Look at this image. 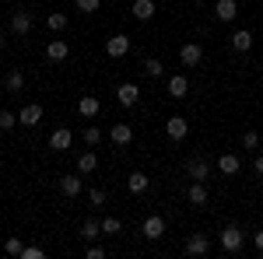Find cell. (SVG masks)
I'll return each mask as SVG.
<instances>
[{"instance_id": "cell-1", "label": "cell", "mask_w": 263, "mask_h": 259, "mask_svg": "<svg viewBox=\"0 0 263 259\" xmlns=\"http://www.w3.org/2000/svg\"><path fill=\"white\" fill-rule=\"evenodd\" d=\"M218 242H221V249L232 256V252H239L242 249V242H246V235H242V228H235V224H228L221 235H218Z\"/></svg>"}, {"instance_id": "cell-2", "label": "cell", "mask_w": 263, "mask_h": 259, "mask_svg": "<svg viewBox=\"0 0 263 259\" xmlns=\"http://www.w3.org/2000/svg\"><path fill=\"white\" fill-rule=\"evenodd\" d=\"M32 25H35L32 11H25V7L11 11V32H14V35H28V32H32Z\"/></svg>"}, {"instance_id": "cell-3", "label": "cell", "mask_w": 263, "mask_h": 259, "mask_svg": "<svg viewBox=\"0 0 263 259\" xmlns=\"http://www.w3.org/2000/svg\"><path fill=\"white\" fill-rule=\"evenodd\" d=\"M141 235H144L147 242H158V238L165 235V217H162V214H151V217H144Z\"/></svg>"}, {"instance_id": "cell-4", "label": "cell", "mask_w": 263, "mask_h": 259, "mask_svg": "<svg viewBox=\"0 0 263 259\" xmlns=\"http://www.w3.org/2000/svg\"><path fill=\"white\" fill-rule=\"evenodd\" d=\"M116 102H120L123 109H134V105L141 102V88H137L134 81H126V84H120V88H116Z\"/></svg>"}, {"instance_id": "cell-5", "label": "cell", "mask_w": 263, "mask_h": 259, "mask_svg": "<svg viewBox=\"0 0 263 259\" xmlns=\"http://www.w3.org/2000/svg\"><path fill=\"white\" fill-rule=\"evenodd\" d=\"M200 60H203L200 42H182V46H179V63H182V67H197Z\"/></svg>"}, {"instance_id": "cell-6", "label": "cell", "mask_w": 263, "mask_h": 259, "mask_svg": "<svg viewBox=\"0 0 263 259\" xmlns=\"http://www.w3.org/2000/svg\"><path fill=\"white\" fill-rule=\"evenodd\" d=\"M186 175H190L193 182H207V175H211L207 158H190V161H186Z\"/></svg>"}, {"instance_id": "cell-7", "label": "cell", "mask_w": 263, "mask_h": 259, "mask_svg": "<svg viewBox=\"0 0 263 259\" xmlns=\"http://www.w3.org/2000/svg\"><path fill=\"white\" fill-rule=\"evenodd\" d=\"M165 133H168V140H186L190 123L182 119V116H168V119H165Z\"/></svg>"}, {"instance_id": "cell-8", "label": "cell", "mask_w": 263, "mask_h": 259, "mask_svg": "<svg viewBox=\"0 0 263 259\" xmlns=\"http://www.w3.org/2000/svg\"><path fill=\"white\" fill-rule=\"evenodd\" d=\"M105 53L112 56V60H120L130 53V35H112V39H105Z\"/></svg>"}, {"instance_id": "cell-9", "label": "cell", "mask_w": 263, "mask_h": 259, "mask_svg": "<svg viewBox=\"0 0 263 259\" xmlns=\"http://www.w3.org/2000/svg\"><path fill=\"white\" fill-rule=\"evenodd\" d=\"M207 252H211V238H207V235L197 231V235L186 238V256H207Z\"/></svg>"}, {"instance_id": "cell-10", "label": "cell", "mask_w": 263, "mask_h": 259, "mask_svg": "<svg viewBox=\"0 0 263 259\" xmlns=\"http://www.w3.org/2000/svg\"><path fill=\"white\" fill-rule=\"evenodd\" d=\"M70 56V46H67V39H53L49 46H46V60L49 63H63Z\"/></svg>"}, {"instance_id": "cell-11", "label": "cell", "mask_w": 263, "mask_h": 259, "mask_svg": "<svg viewBox=\"0 0 263 259\" xmlns=\"http://www.w3.org/2000/svg\"><path fill=\"white\" fill-rule=\"evenodd\" d=\"M18 123H21V126H39V123H42V105H39V102H28V105L18 112Z\"/></svg>"}, {"instance_id": "cell-12", "label": "cell", "mask_w": 263, "mask_h": 259, "mask_svg": "<svg viewBox=\"0 0 263 259\" xmlns=\"http://www.w3.org/2000/svg\"><path fill=\"white\" fill-rule=\"evenodd\" d=\"M81 189H84V179H81V172H78V175H63V179H60V193H63L67 200L81 196Z\"/></svg>"}, {"instance_id": "cell-13", "label": "cell", "mask_w": 263, "mask_h": 259, "mask_svg": "<svg viewBox=\"0 0 263 259\" xmlns=\"http://www.w3.org/2000/svg\"><path fill=\"white\" fill-rule=\"evenodd\" d=\"M218 168H221V175H239L242 172V161H239V154H232V151H224L221 158H218Z\"/></svg>"}, {"instance_id": "cell-14", "label": "cell", "mask_w": 263, "mask_h": 259, "mask_svg": "<svg viewBox=\"0 0 263 259\" xmlns=\"http://www.w3.org/2000/svg\"><path fill=\"white\" fill-rule=\"evenodd\" d=\"M109 137H112V144H120V147H126V144H134V126H130V123H112Z\"/></svg>"}, {"instance_id": "cell-15", "label": "cell", "mask_w": 263, "mask_h": 259, "mask_svg": "<svg viewBox=\"0 0 263 259\" xmlns=\"http://www.w3.org/2000/svg\"><path fill=\"white\" fill-rule=\"evenodd\" d=\"M78 112H81L84 119H95L102 112V102H99V95H81V102H78Z\"/></svg>"}, {"instance_id": "cell-16", "label": "cell", "mask_w": 263, "mask_h": 259, "mask_svg": "<svg viewBox=\"0 0 263 259\" xmlns=\"http://www.w3.org/2000/svg\"><path fill=\"white\" fill-rule=\"evenodd\" d=\"M239 14V0H218L214 4V18L218 21H235Z\"/></svg>"}, {"instance_id": "cell-17", "label": "cell", "mask_w": 263, "mask_h": 259, "mask_svg": "<svg viewBox=\"0 0 263 259\" xmlns=\"http://www.w3.org/2000/svg\"><path fill=\"white\" fill-rule=\"evenodd\" d=\"M165 88H168V98H186L190 95V81L182 77V74H172Z\"/></svg>"}, {"instance_id": "cell-18", "label": "cell", "mask_w": 263, "mask_h": 259, "mask_svg": "<svg viewBox=\"0 0 263 259\" xmlns=\"http://www.w3.org/2000/svg\"><path fill=\"white\" fill-rule=\"evenodd\" d=\"M4 88H7V95H21V91H25V74H21L18 67H11V70H7Z\"/></svg>"}, {"instance_id": "cell-19", "label": "cell", "mask_w": 263, "mask_h": 259, "mask_svg": "<svg viewBox=\"0 0 263 259\" xmlns=\"http://www.w3.org/2000/svg\"><path fill=\"white\" fill-rule=\"evenodd\" d=\"M70 144H74V133H70L67 126L53 130V137H49V147H53V151H70Z\"/></svg>"}, {"instance_id": "cell-20", "label": "cell", "mask_w": 263, "mask_h": 259, "mask_svg": "<svg viewBox=\"0 0 263 259\" xmlns=\"http://www.w3.org/2000/svg\"><path fill=\"white\" fill-rule=\"evenodd\" d=\"M95 168H99V151L91 147V151H84L81 158H78V172H81V175H91Z\"/></svg>"}, {"instance_id": "cell-21", "label": "cell", "mask_w": 263, "mask_h": 259, "mask_svg": "<svg viewBox=\"0 0 263 259\" xmlns=\"http://www.w3.org/2000/svg\"><path fill=\"white\" fill-rule=\"evenodd\" d=\"M232 49H235V53H249V49H253V32H249V28H239V32L232 35Z\"/></svg>"}, {"instance_id": "cell-22", "label": "cell", "mask_w": 263, "mask_h": 259, "mask_svg": "<svg viewBox=\"0 0 263 259\" xmlns=\"http://www.w3.org/2000/svg\"><path fill=\"white\" fill-rule=\"evenodd\" d=\"M130 11H134V18H137V21H151V18H155V0H134Z\"/></svg>"}, {"instance_id": "cell-23", "label": "cell", "mask_w": 263, "mask_h": 259, "mask_svg": "<svg viewBox=\"0 0 263 259\" xmlns=\"http://www.w3.org/2000/svg\"><path fill=\"white\" fill-rule=\"evenodd\" d=\"M186 200H190L193 207H203V203H207V182H193V186L186 189Z\"/></svg>"}, {"instance_id": "cell-24", "label": "cell", "mask_w": 263, "mask_h": 259, "mask_svg": "<svg viewBox=\"0 0 263 259\" xmlns=\"http://www.w3.org/2000/svg\"><path fill=\"white\" fill-rule=\"evenodd\" d=\"M147 186H151V179L144 172H130V179H126V189L130 193H147Z\"/></svg>"}, {"instance_id": "cell-25", "label": "cell", "mask_w": 263, "mask_h": 259, "mask_svg": "<svg viewBox=\"0 0 263 259\" xmlns=\"http://www.w3.org/2000/svg\"><path fill=\"white\" fill-rule=\"evenodd\" d=\"M99 235H102V221L88 217V221H84V224H81V238H84V242H95V238H99Z\"/></svg>"}, {"instance_id": "cell-26", "label": "cell", "mask_w": 263, "mask_h": 259, "mask_svg": "<svg viewBox=\"0 0 263 259\" xmlns=\"http://www.w3.org/2000/svg\"><path fill=\"white\" fill-rule=\"evenodd\" d=\"M141 70H144V77H151V81H155V77H162V74H165L162 60H155V56H147V60L141 63Z\"/></svg>"}, {"instance_id": "cell-27", "label": "cell", "mask_w": 263, "mask_h": 259, "mask_svg": "<svg viewBox=\"0 0 263 259\" xmlns=\"http://www.w3.org/2000/svg\"><path fill=\"white\" fill-rule=\"evenodd\" d=\"M46 25H49L53 32H63V28H67V14H63V11H53V14L46 18Z\"/></svg>"}, {"instance_id": "cell-28", "label": "cell", "mask_w": 263, "mask_h": 259, "mask_svg": "<svg viewBox=\"0 0 263 259\" xmlns=\"http://www.w3.org/2000/svg\"><path fill=\"white\" fill-rule=\"evenodd\" d=\"M14 126H18V112L4 109V112H0V130H14Z\"/></svg>"}, {"instance_id": "cell-29", "label": "cell", "mask_w": 263, "mask_h": 259, "mask_svg": "<svg viewBox=\"0 0 263 259\" xmlns=\"http://www.w3.org/2000/svg\"><path fill=\"white\" fill-rule=\"evenodd\" d=\"M84 144H88V147H99L102 144V130L99 126H88V130H84Z\"/></svg>"}, {"instance_id": "cell-30", "label": "cell", "mask_w": 263, "mask_h": 259, "mask_svg": "<svg viewBox=\"0 0 263 259\" xmlns=\"http://www.w3.org/2000/svg\"><path fill=\"white\" fill-rule=\"evenodd\" d=\"M242 147L246 151H256V147H260V133H256V130H246L242 133Z\"/></svg>"}, {"instance_id": "cell-31", "label": "cell", "mask_w": 263, "mask_h": 259, "mask_svg": "<svg viewBox=\"0 0 263 259\" xmlns=\"http://www.w3.org/2000/svg\"><path fill=\"white\" fill-rule=\"evenodd\" d=\"M21 249H25V245H21L18 235H11V238L4 242V252H7V256H21Z\"/></svg>"}, {"instance_id": "cell-32", "label": "cell", "mask_w": 263, "mask_h": 259, "mask_svg": "<svg viewBox=\"0 0 263 259\" xmlns=\"http://www.w3.org/2000/svg\"><path fill=\"white\" fill-rule=\"evenodd\" d=\"M120 231H123V224L116 217H105V221H102V235H120Z\"/></svg>"}, {"instance_id": "cell-33", "label": "cell", "mask_w": 263, "mask_h": 259, "mask_svg": "<svg viewBox=\"0 0 263 259\" xmlns=\"http://www.w3.org/2000/svg\"><path fill=\"white\" fill-rule=\"evenodd\" d=\"M88 200H91V207H102V203H105V200H109V193H105V189H102V186H95V189H91V193H88Z\"/></svg>"}, {"instance_id": "cell-34", "label": "cell", "mask_w": 263, "mask_h": 259, "mask_svg": "<svg viewBox=\"0 0 263 259\" xmlns=\"http://www.w3.org/2000/svg\"><path fill=\"white\" fill-rule=\"evenodd\" d=\"M74 4H78V11H84V14H95L102 7V0H74Z\"/></svg>"}, {"instance_id": "cell-35", "label": "cell", "mask_w": 263, "mask_h": 259, "mask_svg": "<svg viewBox=\"0 0 263 259\" xmlns=\"http://www.w3.org/2000/svg\"><path fill=\"white\" fill-rule=\"evenodd\" d=\"M46 252H42V245H25L21 249V259H42Z\"/></svg>"}, {"instance_id": "cell-36", "label": "cell", "mask_w": 263, "mask_h": 259, "mask_svg": "<svg viewBox=\"0 0 263 259\" xmlns=\"http://www.w3.org/2000/svg\"><path fill=\"white\" fill-rule=\"evenodd\" d=\"M88 259H105V249H102V245H95V242H91V245H88Z\"/></svg>"}, {"instance_id": "cell-37", "label": "cell", "mask_w": 263, "mask_h": 259, "mask_svg": "<svg viewBox=\"0 0 263 259\" xmlns=\"http://www.w3.org/2000/svg\"><path fill=\"white\" fill-rule=\"evenodd\" d=\"M253 172L263 179V154H256V161H253Z\"/></svg>"}, {"instance_id": "cell-38", "label": "cell", "mask_w": 263, "mask_h": 259, "mask_svg": "<svg viewBox=\"0 0 263 259\" xmlns=\"http://www.w3.org/2000/svg\"><path fill=\"white\" fill-rule=\"evenodd\" d=\"M253 245H256V252H263V228L256 231V235H253Z\"/></svg>"}, {"instance_id": "cell-39", "label": "cell", "mask_w": 263, "mask_h": 259, "mask_svg": "<svg viewBox=\"0 0 263 259\" xmlns=\"http://www.w3.org/2000/svg\"><path fill=\"white\" fill-rule=\"evenodd\" d=\"M4 46H7V32H0V49H4Z\"/></svg>"}, {"instance_id": "cell-40", "label": "cell", "mask_w": 263, "mask_h": 259, "mask_svg": "<svg viewBox=\"0 0 263 259\" xmlns=\"http://www.w3.org/2000/svg\"><path fill=\"white\" fill-rule=\"evenodd\" d=\"M193 4H200V0H193Z\"/></svg>"}]
</instances>
